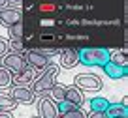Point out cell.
Returning a JSON list of instances; mask_svg holds the SVG:
<instances>
[{
	"instance_id": "1",
	"label": "cell",
	"mask_w": 128,
	"mask_h": 118,
	"mask_svg": "<svg viewBox=\"0 0 128 118\" xmlns=\"http://www.w3.org/2000/svg\"><path fill=\"white\" fill-rule=\"evenodd\" d=\"M58 69L60 67L56 66V64H49V66L42 71V75H38V77L34 79V83L30 84V88H32V92L36 94V98L38 96L44 98V96H47L49 92H51V88L55 86V83H56V77H58Z\"/></svg>"
},
{
	"instance_id": "2",
	"label": "cell",
	"mask_w": 128,
	"mask_h": 118,
	"mask_svg": "<svg viewBox=\"0 0 128 118\" xmlns=\"http://www.w3.org/2000/svg\"><path fill=\"white\" fill-rule=\"evenodd\" d=\"M77 53H79V64H83V66L104 67L109 62V49L106 47H87Z\"/></svg>"
},
{
	"instance_id": "3",
	"label": "cell",
	"mask_w": 128,
	"mask_h": 118,
	"mask_svg": "<svg viewBox=\"0 0 128 118\" xmlns=\"http://www.w3.org/2000/svg\"><path fill=\"white\" fill-rule=\"evenodd\" d=\"M74 86H77L81 92H98V90H102L104 83L94 73H79L74 79Z\"/></svg>"
},
{
	"instance_id": "4",
	"label": "cell",
	"mask_w": 128,
	"mask_h": 118,
	"mask_svg": "<svg viewBox=\"0 0 128 118\" xmlns=\"http://www.w3.org/2000/svg\"><path fill=\"white\" fill-rule=\"evenodd\" d=\"M2 67H6V69L10 71L12 75H17L21 73L23 69H26V60H24L23 53H8V55L2 58Z\"/></svg>"
},
{
	"instance_id": "5",
	"label": "cell",
	"mask_w": 128,
	"mask_h": 118,
	"mask_svg": "<svg viewBox=\"0 0 128 118\" xmlns=\"http://www.w3.org/2000/svg\"><path fill=\"white\" fill-rule=\"evenodd\" d=\"M23 56H24V60H26V66H28V67H32V69L36 71V73H38V71L42 73V71H44L45 67L51 64L47 56H44L42 53H38L36 49H32V51H24V53H23Z\"/></svg>"
},
{
	"instance_id": "6",
	"label": "cell",
	"mask_w": 128,
	"mask_h": 118,
	"mask_svg": "<svg viewBox=\"0 0 128 118\" xmlns=\"http://www.w3.org/2000/svg\"><path fill=\"white\" fill-rule=\"evenodd\" d=\"M13 99H15L17 105H32L36 101V94L32 92L30 86H13L12 92H8Z\"/></svg>"
},
{
	"instance_id": "7",
	"label": "cell",
	"mask_w": 128,
	"mask_h": 118,
	"mask_svg": "<svg viewBox=\"0 0 128 118\" xmlns=\"http://www.w3.org/2000/svg\"><path fill=\"white\" fill-rule=\"evenodd\" d=\"M38 116L40 118H58V111H56V103L51 98L44 96L38 99Z\"/></svg>"
},
{
	"instance_id": "8",
	"label": "cell",
	"mask_w": 128,
	"mask_h": 118,
	"mask_svg": "<svg viewBox=\"0 0 128 118\" xmlns=\"http://www.w3.org/2000/svg\"><path fill=\"white\" fill-rule=\"evenodd\" d=\"M19 21H21V11H19V9L8 8V6L0 9V24H2V26L10 28L12 24L19 23Z\"/></svg>"
},
{
	"instance_id": "9",
	"label": "cell",
	"mask_w": 128,
	"mask_h": 118,
	"mask_svg": "<svg viewBox=\"0 0 128 118\" xmlns=\"http://www.w3.org/2000/svg\"><path fill=\"white\" fill-rule=\"evenodd\" d=\"M36 71L32 69V67H26V69H23L21 73L13 75V81L12 84L13 86H30L32 83H34V79H36Z\"/></svg>"
},
{
	"instance_id": "10",
	"label": "cell",
	"mask_w": 128,
	"mask_h": 118,
	"mask_svg": "<svg viewBox=\"0 0 128 118\" xmlns=\"http://www.w3.org/2000/svg\"><path fill=\"white\" fill-rule=\"evenodd\" d=\"M79 64V53L76 49H64L60 53V67L64 69H72Z\"/></svg>"
},
{
	"instance_id": "11",
	"label": "cell",
	"mask_w": 128,
	"mask_h": 118,
	"mask_svg": "<svg viewBox=\"0 0 128 118\" xmlns=\"http://www.w3.org/2000/svg\"><path fill=\"white\" fill-rule=\"evenodd\" d=\"M64 101L72 103V105H76V107H81L85 103V96L77 86L72 84V86H66V90H64Z\"/></svg>"
},
{
	"instance_id": "12",
	"label": "cell",
	"mask_w": 128,
	"mask_h": 118,
	"mask_svg": "<svg viewBox=\"0 0 128 118\" xmlns=\"http://www.w3.org/2000/svg\"><path fill=\"white\" fill-rule=\"evenodd\" d=\"M104 71H106V75H108L109 79H122V77H126V66H117V64H113V62H108L104 66Z\"/></svg>"
},
{
	"instance_id": "13",
	"label": "cell",
	"mask_w": 128,
	"mask_h": 118,
	"mask_svg": "<svg viewBox=\"0 0 128 118\" xmlns=\"http://www.w3.org/2000/svg\"><path fill=\"white\" fill-rule=\"evenodd\" d=\"M106 116L108 118H120V116H128V109L124 103H109L106 109Z\"/></svg>"
},
{
	"instance_id": "14",
	"label": "cell",
	"mask_w": 128,
	"mask_h": 118,
	"mask_svg": "<svg viewBox=\"0 0 128 118\" xmlns=\"http://www.w3.org/2000/svg\"><path fill=\"white\" fill-rule=\"evenodd\" d=\"M15 107H17L15 99H13L8 92H0V111H4V113H12Z\"/></svg>"
},
{
	"instance_id": "15",
	"label": "cell",
	"mask_w": 128,
	"mask_h": 118,
	"mask_svg": "<svg viewBox=\"0 0 128 118\" xmlns=\"http://www.w3.org/2000/svg\"><path fill=\"white\" fill-rule=\"evenodd\" d=\"M108 105H109V101H108L106 98H92L90 101H88L90 111H96V113H106Z\"/></svg>"
},
{
	"instance_id": "16",
	"label": "cell",
	"mask_w": 128,
	"mask_h": 118,
	"mask_svg": "<svg viewBox=\"0 0 128 118\" xmlns=\"http://www.w3.org/2000/svg\"><path fill=\"white\" fill-rule=\"evenodd\" d=\"M64 90H66V86L60 83H55V86L51 88V92H49V96H51V99L55 103H60L64 101Z\"/></svg>"
},
{
	"instance_id": "17",
	"label": "cell",
	"mask_w": 128,
	"mask_h": 118,
	"mask_svg": "<svg viewBox=\"0 0 128 118\" xmlns=\"http://www.w3.org/2000/svg\"><path fill=\"white\" fill-rule=\"evenodd\" d=\"M13 81V75L6 67H0V88H10Z\"/></svg>"
},
{
	"instance_id": "18",
	"label": "cell",
	"mask_w": 128,
	"mask_h": 118,
	"mask_svg": "<svg viewBox=\"0 0 128 118\" xmlns=\"http://www.w3.org/2000/svg\"><path fill=\"white\" fill-rule=\"evenodd\" d=\"M109 62L117 66H126V55L122 51H109Z\"/></svg>"
},
{
	"instance_id": "19",
	"label": "cell",
	"mask_w": 128,
	"mask_h": 118,
	"mask_svg": "<svg viewBox=\"0 0 128 118\" xmlns=\"http://www.w3.org/2000/svg\"><path fill=\"white\" fill-rule=\"evenodd\" d=\"M10 30V39H23V23H15L8 28Z\"/></svg>"
},
{
	"instance_id": "20",
	"label": "cell",
	"mask_w": 128,
	"mask_h": 118,
	"mask_svg": "<svg viewBox=\"0 0 128 118\" xmlns=\"http://www.w3.org/2000/svg\"><path fill=\"white\" fill-rule=\"evenodd\" d=\"M58 118H87V113H85L81 107H76V109L68 111V113L58 114Z\"/></svg>"
},
{
	"instance_id": "21",
	"label": "cell",
	"mask_w": 128,
	"mask_h": 118,
	"mask_svg": "<svg viewBox=\"0 0 128 118\" xmlns=\"http://www.w3.org/2000/svg\"><path fill=\"white\" fill-rule=\"evenodd\" d=\"M8 51H12V53H24L23 39H10L8 41Z\"/></svg>"
},
{
	"instance_id": "22",
	"label": "cell",
	"mask_w": 128,
	"mask_h": 118,
	"mask_svg": "<svg viewBox=\"0 0 128 118\" xmlns=\"http://www.w3.org/2000/svg\"><path fill=\"white\" fill-rule=\"evenodd\" d=\"M72 109H76V105H72V103H68V101H60L58 105H56V111H58V114L68 113V111H72Z\"/></svg>"
},
{
	"instance_id": "23",
	"label": "cell",
	"mask_w": 128,
	"mask_h": 118,
	"mask_svg": "<svg viewBox=\"0 0 128 118\" xmlns=\"http://www.w3.org/2000/svg\"><path fill=\"white\" fill-rule=\"evenodd\" d=\"M6 55H8V41L0 38V58H4Z\"/></svg>"
},
{
	"instance_id": "24",
	"label": "cell",
	"mask_w": 128,
	"mask_h": 118,
	"mask_svg": "<svg viewBox=\"0 0 128 118\" xmlns=\"http://www.w3.org/2000/svg\"><path fill=\"white\" fill-rule=\"evenodd\" d=\"M36 51H38V53H42L44 56H47V58H49V56H53V55H56V53H58L56 49H36Z\"/></svg>"
},
{
	"instance_id": "25",
	"label": "cell",
	"mask_w": 128,
	"mask_h": 118,
	"mask_svg": "<svg viewBox=\"0 0 128 118\" xmlns=\"http://www.w3.org/2000/svg\"><path fill=\"white\" fill-rule=\"evenodd\" d=\"M87 118H108L106 113H96V111H90V114H87Z\"/></svg>"
},
{
	"instance_id": "26",
	"label": "cell",
	"mask_w": 128,
	"mask_h": 118,
	"mask_svg": "<svg viewBox=\"0 0 128 118\" xmlns=\"http://www.w3.org/2000/svg\"><path fill=\"white\" fill-rule=\"evenodd\" d=\"M0 118H13L12 113H4V111H0Z\"/></svg>"
},
{
	"instance_id": "27",
	"label": "cell",
	"mask_w": 128,
	"mask_h": 118,
	"mask_svg": "<svg viewBox=\"0 0 128 118\" xmlns=\"http://www.w3.org/2000/svg\"><path fill=\"white\" fill-rule=\"evenodd\" d=\"M6 6H8V0H0V9L6 8Z\"/></svg>"
},
{
	"instance_id": "28",
	"label": "cell",
	"mask_w": 128,
	"mask_h": 118,
	"mask_svg": "<svg viewBox=\"0 0 128 118\" xmlns=\"http://www.w3.org/2000/svg\"><path fill=\"white\" fill-rule=\"evenodd\" d=\"M8 4H21V0H8Z\"/></svg>"
},
{
	"instance_id": "29",
	"label": "cell",
	"mask_w": 128,
	"mask_h": 118,
	"mask_svg": "<svg viewBox=\"0 0 128 118\" xmlns=\"http://www.w3.org/2000/svg\"><path fill=\"white\" fill-rule=\"evenodd\" d=\"M32 118H40V116H32Z\"/></svg>"
},
{
	"instance_id": "30",
	"label": "cell",
	"mask_w": 128,
	"mask_h": 118,
	"mask_svg": "<svg viewBox=\"0 0 128 118\" xmlns=\"http://www.w3.org/2000/svg\"><path fill=\"white\" fill-rule=\"evenodd\" d=\"M120 118H128V116H120Z\"/></svg>"
},
{
	"instance_id": "31",
	"label": "cell",
	"mask_w": 128,
	"mask_h": 118,
	"mask_svg": "<svg viewBox=\"0 0 128 118\" xmlns=\"http://www.w3.org/2000/svg\"><path fill=\"white\" fill-rule=\"evenodd\" d=\"M0 67H2V64H0Z\"/></svg>"
}]
</instances>
